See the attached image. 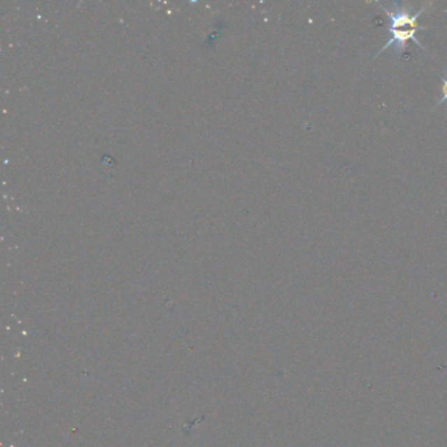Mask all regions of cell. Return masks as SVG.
Segmentation results:
<instances>
[{
    "mask_svg": "<svg viewBox=\"0 0 447 447\" xmlns=\"http://www.w3.org/2000/svg\"><path fill=\"white\" fill-rule=\"evenodd\" d=\"M374 4L379 6L382 10H385V15L390 17V24H388L390 38L381 48V50L373 57L374 59L376 57H379L382 52H385L388 48H394L396 55L400 57L406 52L409 42H415L417 46L427 50V48L418 41L416 34L418 31H427L429 29V27L421 25L418 22V17L433 6V1H427L416 12H415L413 6L408 4V3H391V8H387L381 1H374Z\"/></svg>",
    "mask_w": 447,
    "mask_h": 447,
    "instance_id": "cell-1",
    "label": "cell"
},
{
    "mask_svg": "<svg viewBox=\"0 0 447 447\" xmlns=\"http://www.w3.org/2000/svg\"><path fill=\"white\" fill-rule=\"evenodd\" d=\"M439 78H441V82H442V87H441L442 97H441V100L438 101L437 104L434 105L433 111H436L438 106H441V105L447 103V75L446 76H445V75H439Z\"/></svg>",
    "mask_w": 447,
    "mask_h": 447,
    "instance_id": "cell-2",
    "label": "cell"
}]
</instances>
